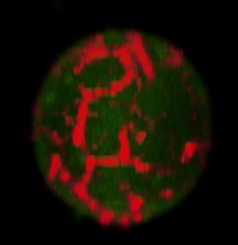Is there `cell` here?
Wrapping results in <instances>:
<instances>
[{"mask_svg": "<svg viewBox=\"0 0 238 245\" xmlns=\"http://www.w3.org/2000/svg\"><path fill=\"white\" fill-rule=\"evenodd\" d=\"M120 149L118 156L120 163L125 164L128 162L129 151L128 143L126 131L121 130L119 134Z\"/></svg>", "mask_w": 238, "mask_h": 245, "instance_id": "3957f363", "label": "cell"}, {"mask_svg": "<svg viewBox=\"0 0 238 245\" xmlns=\"http://www.w3.org/2000/svg\"><path fill=\"white\" fill-rule=\"evenodd\" d=\"M106 42L105 35L101 33L84 41L75 51L78 57L79 63L84 66L93 62L108 58L111 54V49Z\"/></svg>", "mask_w": 238, "mask_h": 245, "instance_id": "6da1fadb", "label": "cell"}, {"mask_svg": "<svg viewBox=\"0 0 238 245\" xmlns=\"http://www.w3.org/2000/svg\"><path fill=\"white\" fill-rule=\"evenodd\" d=\"M74 145L77 147H83L85 141V123L76 122L72 132Z\"/></svg>", "mask_w": 238, "mask_h": 245, "instance_id": "7a4b0ae2", "label": "cell"}, {"mask_svg": "<svg viewBox=\"0 0 238 245\" xmlns=\"http://www.w3.org/2000/svg\"><path fill=\"white\" fill-rule=\"evenodd\" d=\"M82 95L83 101L87 104L91 103L95 98L94 95L93 89L89 87L83 88L82 91Z\"/></svg>", "mask_w": 238, "mask_h": 245, "instance_id": "52a82bcc", "label": "cell"}, {"mask_svg": "<svg viewBox=\"0 0 238 245\" xmlns=\"http://www.w3.org/2000/svg\"><path fill=\"white\" fill-rule=\"evenodd\" d=\"M93 92L95 98H100L103 95H109L108 89H105L99 86L95 87L93 89Z\"/></svg>", "mask_w": 238, "mask_h": 245, "instance_id": "ba28073f", "label": "cell"}, {"mask_svg": "<svg viewBox=\"0 0 238 245\" xmlns=\"http://www.w3.org/2000/svg\"><path fill=\"white\" fill-rule=\"evenodd\" d=\"M88 114L87 104L83 101L80 104L77 113L76 122L86 123Z\"/></svg>", "mask_w": 238, "mask_h": 245, "instance_id": "5b68a950", "label": "cell"}, {"mask_svg": "<svg viewBox=\"0 0 238 245\" xmlns=\"http://www.w3.org/2000/svg\"><path fill=\"white\" fill-rule=\"evenodd\" d=\"M97 162L99 166L106 168L115 167L120 163L118 156L112 155L101 156L97 158Z\"/></svg>", "mask_w": 238, "mask_h": 245, "instance_id": "277c9868", "label": "cell"}, {"mask_svg": "<svg viewBox=\"0 0 238 245\" xmlns=\"http://www.w3.org/2000/svg\"><path fill=\"white\" fill-rule=\"evenodd\" d=\"M97 164V158L96 157L92 154L87 155L84 160L85 172L92 174Z\"/></svg>", "mask_w": 238, "mask_h": 245, "instance_id": "8992f818", "label": "cell"}]
</instances>
